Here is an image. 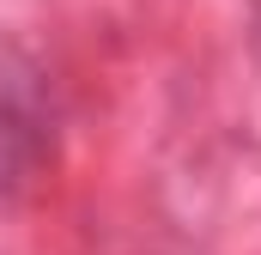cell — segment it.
Instances as JSON below:
<instances>
[{
	"label": "cell",
	"mask_w": 261,
	"mask_h": 255,
	"mask_svg": "<svg viewBox=\"0 0 261 255\" xmlns=\"http://www.w3.org/2000/svg\"><path fill=\"white\" fill-rule=\"evenodd\" d=\"M49 140V104H43V79L12 43H0V194L24 183L43 158Z\"/></svg>",
	"instance_id": "obj_1"
}]
</instances>
